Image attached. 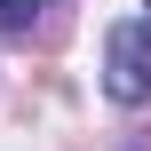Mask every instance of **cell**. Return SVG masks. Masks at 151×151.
<instances>
[{
    "label": "cell",
    "mask_w": 151,
    "mask_h": 151,
    "mask_svg": "<svg viewBox=\"0 0 151 151\" xmlns=\"http://www.w3.org/2000/svg\"><path fill=\"white\" fill-rule=\"evenodd\" d=\"M104 96L111 104H143L151 96V24L143 16L104 32Z\"/></svg>",
    "instance_id": "6da1fadb"
},
{
    "label": "cell",
    "mask_w": 151,
    "mask_h": 151,
    "mask_svg": "<svg viewBox=\"0 0 151 151\" xmlns=\"http://www.w3.org/2000/svg\"><path fill=\"white\" fill-rule=\"evenodd\" d=\"M32 8H48V0H0V32H24Z\"/></svg>",
    "instance_id": "7a4b0ae2"
}]
</instances>
